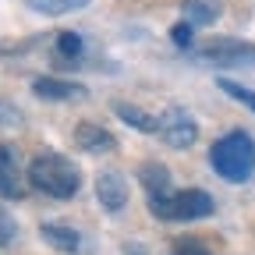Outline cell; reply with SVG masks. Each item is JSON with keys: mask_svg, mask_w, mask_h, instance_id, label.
Instances as JSON below:
<instances>
[{"mask_svg": "<svg viewBox=\"0 0 255 255\" xmlns=\"http://www.w3.org/2000/svg\"><path fill=\"white\" fill-rule=\"evenodd\" d=\"M138 181H142V188L149 191V199H167L170 191H174L170 170H167L163 163H142V167H138Z\"/></svg>", "mask_w": 255, "mask_h": 255, "instance_id": "cell-9", "label": "cell"}, {"mask_svg": "<svg viewBox=\"0 0 255 255\" xmlns=\"http://www.w3.org/2000/svg\"><path fill=\"white\" fill-rule=\"evenodd\" d=\"M156 135L163 138L170 149H188L191 142L199 138V124H195V117H191L188 110L170 107L163 117H159V131H156Z\"/></svg>", "mask_w": 255, "mask_h": 255, "instance_id": "cell-4", "label": "cell"}, {"mask_svg": "<svg viewBox=\"0 0 255 255\" xmlns=\"http://www.w3.org/2000/svg\"><path fill=\"white\" fill-rule=\"evenodd\" d=\"M114 114H117L124 124H131L135 131H145V135H156V131H159V117L145 114L142 107H131V103H114Z\"/></svg>", "mask_w": 255, "mask_h": 255, "instance_id": "cell-10", "label": "cell"}, {"mask_svg": "<svg viewBox=\"0 0 255 255\" xmlns=\"http://www.w3.org/2000/svg\"><path fill=\"white\" fill-rule=\"evenodd\" d=\"M220 89L227 92V96H234L238 103H245V107L255 114V92H252V89H245V85H238V82H231V78H220Z\"/></svg>", "mask_w": 255, "mask_h": 255, "instance_id": "cell-15", "label": "cell"}, {"mask_svg": "<svg viewBox=\"0 0 255 255\" xmlns=\"http://www.w3.org/2000/svg\"><path fill=\"white\" fill-rule=\"evenodd\" d=\"M184 18H188L191 28L195 25H213L220 18V4L216 0H184Z\"/></svg>", "mask_w": 255, "mask_h": 255, "instance_id": "cell-12", "label": "cell"}, {"mask_svg": "<svg viewBox=\"0 0 255 255\" xmlns=\"http://www.w3.org/2000/svg\"><path fill=\"white\" fill-rule=\"evenodd\" d=\"M75 145H78L82 152H110V149H117V138L107 131V128L85 121V124L75 128Z\"/></svg>", "mask_w": 255, "mask_h": 255, "instance_id": "cell-7", "label": "cell"}, {"mask_svg": "<svg viewBox=\"0 0 255 255\" xmlns=\"http://www.w3.org/2000/svg\"><path fill=\"white\" fill-rule=\"evenodd\" d=\"M152 216L159 220H206L213 216V195L202 188H184V191H170L167 199H149Z\"/></svg>", "mask_w": 255, "mask_h": 255, "instance_id": "cell-3", "label": "cell"}, {"mask_svg": "<svg viewBox=\"0 0 255 255\" xmlns=\"http://www.w3.org/2000/svg\"><path fill=\"white\" fill-rule=\"evenodd\" d=\"M14 238H18V223H14V216H11L7 209H0V248H7Z\"/></svg>", "mask_w": 255, "mask_h": 255, "instance_id": "cell-17", "label": "cell"}, {"mask_svg": "<svg viewBox=\"0 0 255 255\" xmlns=\"http://www.w3.org/2000/svg\"><path fill=\"white\" fill-rule=\"evenodd\" d=\"M28 4V11H36V14H71V11H78V7H85L89 0H25Z\"/></svg>", "mask_w": 255, "mask_h": 255, "instance_id": "cell-13", "label": "cell"}, {"mask_svg": "<svg viewBox=\"0 0 255 255\" xmlns=\"http://www.w3.org/2000/svg\"><path fill=\"white\" fill-rule=\"evenodd\" d=\"M199 57L216 64V68H238V64H255V46H248L241 39H216V43L202 46Z\"/></svg>", "mask_w": 255, "mask_h": 255, "instance_id": "cell-5", "label": "cell"}, {"mask_svg": "<svg viewBox=\"0 0 255 255\" xmlns=\"http://www.w3.org/2000/svg\"><path fill=\"white\" fill-rule=\"evenodd\" d=\"M32 92H36L39 100L64 103V100H82V96H85V85L64 82V78H36V82H32Z\"/></svg>", "mask_w": 255, "mask_h": 255, "instance_id": "cell-8", "label": "cell"}, {"mask_svg": "<svg viewBox=\"0 0 255 255\" xmlns=\"http://www.w3.org/2000/svg\"><path fill=\"white\" fill-rule=\"evenodd\" d=\"M4 167H14V156H11V149L0 145V170H4Z\"/></svg>", "mask_w": 255, "mask_h": 255, "instance_id": "cell-20", "label": "cell"}, {"mask_svg": "<svg viewBox=\"0 0 255 255\" xmlns=\"http://www.w3.org/2000/svg\"><path fill=\"white\" fill-rule=\"evenodd\" d=\"M170 39H174L181 50H188V46H191V25H188V21L174 25V28H170Z\"/></svg>", "mask_w": 255, "mask_h": 255, "instance_id": "cell-19", "label": "cell"}, {"mask_svg": "<svg viewBox=\"0 0 255 255\" xmlns=\"http://www.w3.org/2000/svg\"><path fill=\"white\" fill-rule=\"evenodd\" d=\"M174 255H213V252L202 241H195V238H184V241L174 245Z\"/></svg>", "mask_w": 255, "mask_h": 255, "instance_id": "cell-18", "label": "cell"}, {"mask_svg": "<svg viewBox=\"0 0 255 255\" xmlns=\"http://www.w3.org/2000/svg\"><path fill=\"white\" fill-rule=\"evenodd\" d=\"M209 163H213V170H216L223 181L241 184V181H248L252 170H255V142H252L245 131L223 135V138L213 142V149H209Z\"/></svg>", "mask_w": 255, "mask_h": 255, "instance_id": "cell-2", "label": "cell"}, {"mask_svg": "<svg viewBox=\"0 0 255 255\" xmlns=\"http://www.w3.org/2000/svg\"><path fill=\"white\" fill-rule=\"evenodd\" d=\"M57 50H60L64 57H82L85 43H82L78 32H60V36H57Z\"/></svg>", "mask_w": 255, "mask_h": 255, "instance_id": "cell-16", "label": "cell"}, {"mask_svg": "<svg viewBox=\"0 0 255 255\" xmlns=\"http://www.w3.org/2000/svg\"><path fill=\"white\" fill-rule=\"evenodd\" d=\"M43 238H46V245H53L60 252H78L82 248V234L75 227H64V223H43Z\"/></svg>", "mask_w": 255, "mask_h": 255, "instance_id": "cell-11", "label": "cell"}, {"mask_svg": "<svg viewBox=\"0 0 255 255\" xmlns=\"http://www.w3.org/2000/svg\"><path fill=\"white\" fill-rule=\"evenodd\" d=\"M28 181L36 191H43L50 199H71L82 188V170L60 152H39L28 163Z\"/></svg>", "mask_w": 255, "mask_h": 255, "instance_id": "cell-1", "label": "cell"}, {"mask_svg": "<svg viewBox=\"0 0 255 255\" xmlns=\"http://www.w3.org/2000/svg\"><path fill=\"white\" fill-rule=\"evenodd\" d=\"M96 199L103 202V209L121 213L128 206V181L117 170H103L100 177H96Z\"/></svg>", "mask_w": 255, "mask_h": 255, "instance_id": "cell-6", "label": "cell"}, {"mask_svg": "<svg viewBox=\"0 0 255 255\" xmlns=\"http://www.w3.org/2000/svg\"><path fill=\"white\" fill-rule=\"evenodd\" d=\"M21 195H25V184H21L18 170L4 167V170H0V199H21Z\"/></svg>", "mask_w": 255, "mask_h": 255, "instance_id": "cell-14", "label": "cell"}]
</instances>
